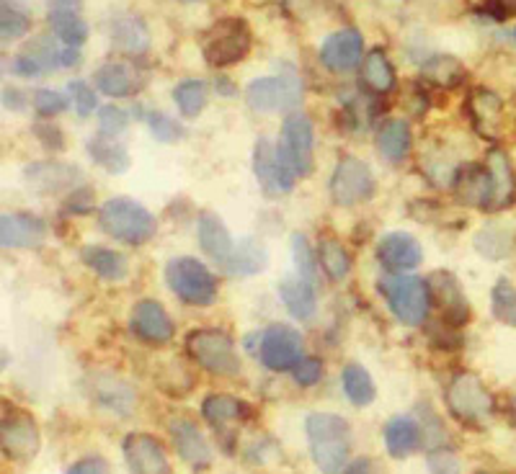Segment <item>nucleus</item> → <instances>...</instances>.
I'll return each mask as SVG.
<instances>
[{"mask_svg": "<svg viewBox=\"0 0 516 474\" xmlns=\"http://www.w3.org/2000/svg\"><path fill=\"white\" fill-rule=\"evenodd\" d=\"M362 83L372 93H390L395 88V67L382 49H372L362 60Z\"/></svg>", "mask_w": 516, "mask_h": 474, "instance_id": "31", "label": "nucleus"}, {"mask_svg": "<svg viewBox=\"0 0 516 474\" xmlns=\"http://www.w3.org/2000/svg\"><path fill=\"white\" fill-rule=\"evenodd\" d=\"M93 83L104 96L111 98H127L135 91V75L122 62H106L93 73Z\"/></svg>", "mask_w": 516, "mask_h": 474, "instance_id": "32", "label": "nucleus"}, {"mask_svg": "<svg viewBox=\"0 0 516 474\" xmlns=\"http://www.w3.org/2000/svg\"><path fill=\"white\" fill-rule=\"evenodd\" d=\"M486 165L491 168V176H493V201L488 212H501V209L514 204V196H516L514 165H511L509 155H506L504 150L488 152Z\"/></svg>", "mask_w": 516, "mask_h": 474, "instance_id": "24", "label": "nucleus"}, {"mask_svg": "<svg viewBox=\"0 0 516 474\" xmlns=\"http://www.w3.org/2000/svg\"><path fill=\"white\" fill-rule=\"evenodd\" d=\"M68 91L73 96V106L78 111V116L93 114V109H96V93H93V88L88 86L86 80H70Z\"/></svg>", "mask_w": 516, "mask_h": 474, "instance_id": "45", "label": "nucleus"}, {"mask_svg": "<svg viewBox=\"0 0 516 474\" xmlns=\"http://www.w3.org/2000/svg\"><path fill=\"white\" fill-rule=\"evenodd\" d=\"M279 297H282L284 307L295 320H308L315 315L318 307V297H315V284L308 279H302L300 274L289 276L279 284Z\"/></svg>", "mask_w": 516, "mask_h": 474, "instance_id": "25", "label": "nucleus"}, {"mask_svg": "<svg viewBox=\"0 0 516 474\" xmlns=\"http://www.w3.org/2000/svg\"><path fill=\"white\" fill-rule=\"evenodd\" d=\"M34 109H37L39 116H57L62 114V111L68 109V101H65V96H60L57 91H47V88H42V91L34 93Z\"/></svg>", "mask_w": 516, "mask_h": 474, "instance_id": "44", "label": "nucleus"}, {"mask_svg": "<svg viewBox=\"0 0 516 474\" xmlns=\"http://www.w3.org/2000/svg\"><path fill=\"white\" fill-rule=\"evenodd\" d=\"M65 474H109V464L101 456H86V459L75 462L73 467H68Z\"/></svg>", "mask_w": 516, "mask_h": 474, "instance_id": "50", "label": "nucleus"}, {"mask_svg": "<svg viewBox=\"0 0 516 474\" xmlns=\"http://www.w3.org/2000/svg\"><path fill=\"white\" fill-rule=\"evenodd\" d=\"M364 39L357 29H341L333 31L326 42L320 44V62L331 70V73H349L362 62Z\"/></svg>", "mask_w": 516, "mask_h": 474, "instance_id": "17", "label": "nucleus"}, {"mask_svg": "<svg viewBox=\"0 0 516 474\" xmlns=\"http://www.w3.org/2000/svg\"><path fill=\"white\" fill-rule=\"evenodd\" d=\"M511 410H514V415H516V397H514V400H511Z\"/></svg>", "mask_w": 516, "mask_h": 474, "instance_id": "57", "label": "nucleus"}, {"mask_svg": "<svg viewBox=\"0 0 516 474\" xmlns=\"http://www.w3.org/2000/svg\"><path fill=\"white\" fill-rule=\"evenodd\" d=\"M11 70L13 75H19V78H39V75H44L47 70H44L42 62L37 60V57L31 55V52H19V55L13 57L11 62Z\"/></svg>", "mask_w": 516, "mask_h": 474, "instance_id": "47", "label": "nucleus"}, {"mask_svg": "<svg viewBox=\"0 0 516 474\" xmlns=\"http://www.w3.org/2000/svg\"><path fill=\"white\" fill-rule=\"evenodd\" d=\"M421 75L439 88H455L465 80V65L452 55H434L424 62Z\"/></svg>", "mask_w": 516, "mask_h": 474, "instance_id": "36", "label": "nucleus"}, {"mask_svg": "<svg viewBox=\"0 0 516 474\" xmlns=\"http://www.w3.org/2000/svg\"><path fill=\"white\" fill-rule=\"evenodd\" d=\"M292 256H295V263H297V274H300L302 279L315 281L313 253H310L308 240H305L302 235H292Z\"/></svg>", "mask_w": 516, "mask_h": 474, "instance_id": "43", "label": "nucleus"}, {"mask_svg": "<svg viewBox=\"0 0 516 474\" xmlns=\"http://www.w3.org/2000/svg\"><path fill=\"white\" fill-rule=\"evenodd\" d=\"M80 62L78 47H65L60 49V67H73Z\"/></svg>", "mask_w": 516, "mask_h": 474, "instance_id": "54", "label": "nucleus"}, {"mask_svg": "<svg viewBox=\"0 0 516 474\" xmlns=\"http://www.w3.org/2000/svg\"><path fill=\"white\" fill-rule=\"evenodd\" d=\"M80 261L86 263L93 274L101 276L104 281H122L124 276H127V258L111 248L88 245V248H83V253H80Z\"/></svg>", "mask_w": 516, "mask_h": 474, "instance_id": "29", "label": "nucleus"}, {"mask_svg": "<svg viewBox=\"0 0 516 474\" xmlns=\"http://www.w3.org/2000/svg\"><path fill=\"white\" fill-rule=\"evenodd\" d=\"M413 145L411 124L406 119H390L380 127L377 132V150L382 152V158H387L390 163H400V160L408 158Z\"/></svg>", "mask_w": 516, "mask_h": 474, "instance_id": "27", "label": "nucleus"}, {"mask_svg": "<svg viewBox=\"0 0 516 474\" xmlns=\"http://www.w3.org/2000/svg\"><path fill=\"white\" fill-rule=\"evenodd\" d=\"M129 328H132V333H135L142 343H150V346L171 343L173 333H176L168 312L163 310V304L155 302V299H142V302L135 304L132 317H129Z\"/></svg>", "mask_w": 516, "mask_h": 474, "instance_id": "16", "label": "nucleus"}, {"mask_svg": "<svg viewBox=\"0 0 516 474\" xmlns=\"http://www.w3.org/2000/svg\"><path fill=\"white\" fill-rule=\"evenodd\" d=\"M341 387L351 405H357V408H367L377 397L375 382L362 364H346V369L341 371Z\"/></svg>", "mask_w": 516, "mask_h": 474, "instance_id": "33", "label": "nucleus"}, {"mask_svg": "<svg viewBox=\"0 0 516 474\" xmlns=\"http://www.w3.org/2000/svg\"><path fill=\"white\" fill-rule=\"evenodd\" d=\"M426 281H429L431 302L437 304L439 312H442V323L455 325V328L467 325L470 307H467V297L462 292L460 281L452 274H447V271H437V274H431Z\"/></svg>", "mask_w": 516, "mask_h": 474, "instance_id": "15", "label": "nucleus"}, {"mask_svg": "<svg viewBox=\"0 0 516 474\" xmlns=\"http://www.w3.org/2000/svg\"><path fill=\"white\" fill-rule=\"evenodd\" d=\"M148 127L150 134L158 142H163V145H173V142H179L184 137V127L176 119H171V116L160 114V111L148 114Z\"/></svg>", "mask_w": 516, "mask_h": 474, "instance_id": "42", "label": "nucleus"}, {"mask_svg": "<svg viewBox=\"0 0 516 474\" xmlns=\"http://www.w3.org/2000/svg\"><path fill=\"white\" fill-rule=\"evenodd\" d=\"M310 454L323 474H341L351 454V428L336 413H310L305 420Z\"/></svg>", "mask_w": 516, "mask_h": 474, "instance_id": "1", "label": "nucleus"}, {"mask_svg": "<svg viewBox=\"0 0 516 474\" xmlns=\"http://www.w3.org/2000/svg\"><path fill=\"white\" fill-rule=\"evenodd\" d=\"M380 294L385 297L387 307L395 315V320L403 325H424L431 310V292L429 281L418 279V276H385L380 279Z\"/></svg>", "mask_w": 516, "mask_h": 474, "instance_id": "3", "label": "nucleus"}, {"mask_svg": "<svg viewBox=\"0 0 516 474\" xmlns=\"http://www.w3.org/2000/svg\"><path fill=\"white\" fill-rule=\"evenodd\" d=\"M197 235H199V245H202V250L212 258V261L228 263L230 256L235 253L233 235H230V230L225 227V222H222L217 214L204 212L202 217H199Z\"/></svg>", "mask_w": 516, "mask_h": 474, "instance_id": "22", "label": "nucleus"}, {"mask_svg": "<svg viewBox=\"0 0 516 474\" xmlns=\"http://www.w3.org/2000/svg\"><path fill=\"white\" fill-rule=\"evenodd\" d=\"M385 446L393 459H406L421 446V426L408 415H398L385 426Z\"/></svg>", "mask_w": 516, "mask_h": 474, "instance_id": "26", "label": "nucleus"}, {"mask_svg": "<svg viewBox=\"0 0 516 474\" xmlns=\"http://www.w3.org/2000/svg\"><path fill=\"white\" fill-rule=\"evenodd\" d=\"M302 353H305V341H302L300 330H295L292 325H271L261 335L258 356H261V364L266 369L292 371L305 359Z\"/></svg>", "mask_w": 516, "mask_h": 474, "instance_id": "12", "label": "nucleus"}, {"mask_svg": "<svg viewBox=\"0 0 516 474\" xmlns=\"http://www.w3.org/2000/svg\"><path fill=\"white\" fill-rule=\"evenodd\" d=\"M251 29L243 19H222L209 26L202 37V55L209 67H230L251 52Z\"/></svg>", "mask_w": 516, "mask_h": 474, "instance_id": "5", "label": "nucleus"}, {"mask_svg": "<svg viewBox=\"0 0 516 474\" xmlns=\"http://www.w3.org/2000/svg\"><path fill=\"white\" fill-rule=\"evenodd\" d=\"M171 436L176 451H179V456L189 467L207 469L212 464V449H209L207 438L202 436L197 423H191L186 418L171 420Z\"/></svg>", "mask_w": 516, "mask_h": 474, "instance_id": "21", "label": "nucleus"}, {"mask_svg": "<svg viewBox=\"0 0 516 474\" xmlns=\"http://www.w3.org/2000/svg\"><path fill=\"white\" fill-rule=\"evenodd\" d=\"M491 310L496 320L516 328V286L509 279H498L491 292Z\"/></svg>", "mask_w": 516, "mask_h": 474, "instance_id": "40", "label": "nucleus"}, {"mask_svg": "<svg viewBox=\"0 0 516 474\" xmlns=\"http://www.w3.org/2000/svg\"><path fill=\"white\" fill-rule=\"evenodd\" d=\"M173 101L179 106L181 116L197 119L207 106V83L204 80H181L176 91H173Z\"/></svg>", "mask_w": 516, "mask_h": 474, "instance_id": "39", "label": "nucleus"}, {"mask_svg": "<svg viewBox=\"0 0 516 474\" xmlns=\"http://www.w3.org/2000/svg\"><path fill=\"white\" fill-rule=\"evenodd\" d=\"M202 415L212 428H225L233 420L248 415V405L230 395H209L202 402Z\"/></svg>", "mask_w": 516, "mask_h": 474, "instance_id": "35", "label": "nucleus"}, {"mask_svg": "<svg viewBox=\"0 0 516 474\" xmlns=\"http://www.w3.org/2000/svg\"><path fill=\"white\" fill-rule=\"evenodd\" d=\"M47 21H50L52 31H55V37L65 42V47H80L88 39V24L80 19V13L50 11Z\"/></svg>", "mask_w": 516, "mask_h": 474, "instance_id": "38", "label": "nucleus"}, {"mask_svg": "<svg viewBox=\"0 0 516 474\" xmlns=\"http://www.w3.org/2000/svg\"><path fill=\"white\" fill-rule=\"evenodd\" d=\"M39 428L37 420L31 418L26 410L8 408L3 410L0 420V449L3 456L11 462H29L39 451Z\"/></svg>", "mask_w": 516, "mask_h": 474, "instance_id": "10", "label": "nucleus"}, {"mask_svg": "<svg viewBox=\"0 0 516 474\" xmlns=\"http://www.w3.org/2000/svg\"><path fill=\"white\" fill-rule=\"evenodd\" d=\"M186 353L199 369L215 377H235L240 371L238 351L228 333L217 328H199L186 335Z\"/></svg>", "mask_w": 516, "mask_h": 474, "instance_id": "4", "label": "nucleus"}, {"mask_svg": "<svg viewBox=\"0 0 516 474\" xmlns=\"http://www.w3.org/2000/svg\"><path fill=\"white\" fill-rule=\"evenodd\" d=\"M44 3H47V8H50V11L80 13V8H83V0H44Z\"/></svg>", "mask_w": 516, "mask_h": 474, "instance_id": "53", "label": "nucleus"}, {"mask_svg": "<svg viewBox=\"0 0 516 474\" xmlns=\"http://www.w3.org/2000/svg\"><path fill=\"white\" fill-rule=\"evenodd\" d=\"M377 261L393 274H406L424 261V250L408 232H387L377 243Z\"/></svg>", "mask_w": 516, "mask_h": 474, "instance_id": "18", "label": "nucleus"}, {"mask_svg": "<svg viewBox=\"0 0 516 474\" xmlns=\"http://www.w3.org/2000/svg\"><path fill=\"white\" fill-rule=\"evenodd\" d=\"M246 101L253 111H261V114L297 109L302 101L300 75L292 67H287L282 75L251 80L246 88Z\"/></svg>", "mask_w": 516, "mask_h": 474, "instance_id": "8", "label": "nucleus"}, {"mask_svg": "<svg viewBox=\"0 0 516 474\" xmlns=\"http://www.w3.org/2000/svg\"><path fill=\"white\" fill-rule=\"evenodd\" d=\"M29 26L31 21L24 11L3 3V8H0V37H3V42H16V39H21L26 31H29Z\"/></svg>", "mask_w": 516, "mask_h": 474, "instance_id": "41", "label": "nucleus"}, {"mask_svg": "<svg viewBox=\"0 0 516 474\" xmlns=\"http://www.w3.org/2000/svg\"><path fill=\"white\" fill-rule=\"evenodd\" d=\"M26 181H29L31 189L47 191V194H57L62 189H70L75 186V178L80 176V171L75 165L57 163V160H47V163H34L24 171Z\"/></svg>", "mask_w": 516, "mask_h": 474, "instance_id": "23", "label": "nucleus"}, {"mask_svg": "<svg viewBox=\"0 0 516 474\" xmlns=\"http://www.w3.org/2000/svg\"><path fill=\"white\" fill-rule=\"evenodd\" d=\"M181 3H194V0H181Z\"/></svg>", "mask_w": 516, "mask_h": 474, "instance_id": "59", "label": "nucleus"}, {"mask_svg": "<svg viewBox=\"0 0 516 474\" xmlns=\"http://www.w3.org/2000/svg\"><path fill=\"white\" fill-rule=\"evenodd\" d=\"M111 42L127 55H145L150 47V31L145 21L137 16H119L111 24Z\"/></svg>", "mask_w": 516, "mask_h": 474, "instance_id": "28", "label": "nucleus"}, {"mask_svg": "<svg viewBox=\"0 0 516 474\" xmlns=\"http://www.w3.org/2000/svg\"><path fill=\"white\" fill-rule=\"evenodd\" d=\"M88 152L91 158L109 173H124L129 171V152L117 137H109V134L99 132L96 137L88 140Z\"/></svg>", "mask_w": 516, "mask_h": 474, "instance_id": "30", "label": "nucleus"}, {"mask_svg": "<svg viewBox=\"0 0 516 474\" xmlns=\"http://www.w3.org/2000/svg\"><path fill=\"white\" fill-rule=\"evenodd\" d=\"M266 261H269V253H266L264 243H258L253 237H246L243 243L235 248V253L230 256V261L225 263L230 274L238 276H253L258 271H264Z\"/></svg>", "mask_w": 516, "mask_h": 474, "instance_id": "34", "label": "nucleus"}, {"mask_svg": "<svg viewBox=\"0 0 516 474\" xmlns=\"http://www.w3.org/2000/svg\"><path fill=\"white\" fill-rule=\"evenodd\" d=\"M455 194L462 204L488 212L493 201V176L488 165H465L455 178Z\"/></svg>", "mask_w": 516, "mask_h": 474, "instance_id": "20", "label": "nucleus"}, {"mask_svg": "<svg viewBox=\"0 0 516 474\" xmlns=\"http://www.w3.org/2000/svg\"><path fill=\"white\" fill-rule=\"evenodd\" d=\"M47 240L44 219L34 214H3L0 217V245L3 248H42Z\"/></svg>", "mask_w": 516, "mask_h": 474, "instance_id": "19", "label": "nucleus"}, {"mask_svg": "<svg viewBox=\"0 0 516 474\" xmlns=\"http://www.w3.org/2000/svg\"><path fill=\"white\" fill-rule=\"evenodd\" d=\"M318 263H320V268L326 271V276L331 281L346 279L351 271L349 253H346V248L338 243L336 237H323V240H320Z\"/></svg>", "mask_w": 516, "mask_h": 474, "instance_id": "37", "label": "nucleus"}, {"mask_svg": "<svg viewBox=\"0 0 516 474\" xmlns=\"http://www.w3.org/2000/svg\"><path fill=\"white\" fill-rule=\"evenodd\" d=\"M344 474H387L385 467H382L377 459H369V456H364V459H357L354 464H349V467L344 469Z\"/></svg>", "mask_w": 516, "mask_h": 474, "instance_id": "52", "label": "nucleus"}, {"mask_svg": "<svg viewBox=\"0 0 516 474\" xmlns=\"http://www.w3.org/2000/svg\"><path fill=\"white\" fill-rule=\"evenodd\" d=\"M328 191H331V199L336 207H357V204L375 196V176H372L364 160L346 155L333 168Z\"/></svg>", "mask_w": 516, "mask_h": 474, "instance_id": "9", "label": "nucleus"}, {"mask_svg": "<svg viewBox=\"0 0 516 474\" xmlns=\"http://www.w3.org/2000/svg\"><path fill=\"white\" fill-rule=\"evenodd\" d=\"M3 106H6V109H24V98L19 96V91H3Z\"/></svg>", "mask_w": 516, "mask_h": 474, "instance_id": "55", "label": "nucleus"}, {"mask_svg": "<svg viewBox=\"0 0 516 474\" xmlns=\"http://www.w3.org/2000/svg\"><path fill=\"white\" fill-rule=\"evenodd\" d=\"M292 377L300 387H313V384L320 382L323 377V364L318 359H302L300 364L292 369Z\"/></svg>", "mask_w": 516, "mask_h": 474, "instance_id": "48", "label": "nucleus"}, {"mask_svg": "<svg viewBox=\"0 0 516 474\" xmlns=\"http://www.w3.org/2000/svg\"><path fill=\"white\" fill-rule=\"evenodd\" d=\"M217 91H220L222 93V96H235V91H233V86H230V83H228V80H225V78H222L220 80V83H217Z\"/></svg>", "mask_w": 516, "mask_h": 474, "instance_id": "56", "label": "nucleus"}, {"mask_svg": "<svg viewBox=\"0 0 516 474\" xmlns=\"http://www.w3.org/2000/svg\"><path fill=\"white\" fill-rule=\"evenodd\" d=\"M127 124L129 116L122 109H117V106H104L99 111V129L104 134H109V137H119L127 129Z\"/></svg>", "mask_w": 516, "mask_h": 474, "instance_id": "46", "label": "nucleus"}, {"mask_svg": "<svg viewBox=\"0 0 516 474\" xmlns=\"http://www.w3.org/2000/svg\"><path fill=\"white\" fill-rule=\"evenodd\" d=\"M166 281L181 302L209 307L217 299V279L202 261L191 256L171 258L166 263Z\"/></svg>", "mask_w": 516, "mask_h": 474, "instance_id": "7", "label": "nucleus"}, {"mask_svg": "<svg viewBox=\"0 0 516 474\" xmlns=\"http://www.w3.org/2000/svg\"><path fill=\"white\" fill-rule=\"evenodd\" d=\"M253 173H256L261 189L269 196L287 194V191L295 189L297 173L292 171L289 160L284 158L282 147L274 145L269 137H261L253 147Z\"/></svg>", "mask_w": 516, "mask_h": 474, "instance_id": "11", "label": "nucleus"}, {"mask_svg": "<svg viewBox=\"0 0 516 474\" xmlns=\"http://www.w3.org/2000/svg\"><path fill=\"white\" fill-rule=\"evenodd\" d=\"M313 145V122H310L308 116L289 114L282 124L279 147H282L284 158L289 160V165H292V171L297 173V178H305L313 171Z\"/></svg>", "mask_w": 516, "mask_h": 474, "instance_id": "13", "label": "nucleus"}, {"mask_svg": "<svg viewBox=\"0 0 516 474\" xmlns=\"http://www.w3.org/2000/svg\"><path fill=\"white\" fill-rule=\"evenodd\" d=\"M34 132L37 134H44V137H39L42 140L44 147H50V150H62L65 147V140H62V132L57 127H52V124H37L34 127Z\"/></svg>", "mask_w": 516, "mask_h": 474, "instance_id": "51", "label": "nucleus"}, {"mask_svg": "<svg viewBox=\"0 0 516 474\" xmlns=\"http://www.w3.org/2000/svg\"><path fill=\"white\" fill-rule=\"evenodd\" d=\"M444 400H447L449 413L465 426H478L493 413V395L473 371H460L449 379Z\"/></svg>", "mask_w": 516, "mask_h": 474, "instance_id": "6", "label": "nucleus"}, {"mask_svg": "<svg viewBox=\"0 0 516 474\" xmlns=\"http://www.w3.org/2000/svg\"><path fill=\"white\" fill-rule=\"evenodd\" d=\"M480 11L488 13L496 21H506L516 13V0H483Z\"/></svg>", "mask_w": 516, "mask_h": 474, "instance_id": "49", "label": "nucleus"}, {"mask_svg": "<svg viewBox=\"0 0 516 474\" xmlns=\"http://www.w3.org/2000/svg\"><path fill=\"white\" fill-rule=\"evenodd\" d=\"M122 451L129 474H173L163 444L148 433H129L124 438Z\"/></svg>", "mask_w": 516, "mask_h": 474, "instance_id": "14", "label": "nucleus"}, {"mask_svg": "<svg viewBox=\"0 0 516 474\" xmlns=\"http://www.w3.org/2000/svg\"><path fill=\"white\" fill-rule=\"evenodd\" d=\"M99 225L106 235L127 245H145L155 235L153 214L124 196L104 201V207L99 209Z\"/></svg>", "mask_w": 516, "mask_h": 474, "instance_id": "2", "label": "nucleus"}, {"mask_svg": "<svg viewBox=\"0 0 516 474\" xmlns=\"http://www.w3.org/2000/svg\"><path fill=\"white\" fill-rule=\"evenodd\" d=\"M511 37H514V42H516V29H514V31H511Z\"/></svg>", "mask_w": 516, "mask_h": 474, "instance_id": "58", "label": "nucleus"}]
</instances>
